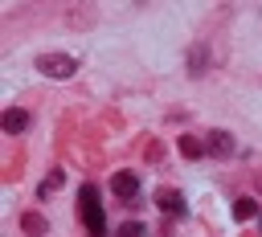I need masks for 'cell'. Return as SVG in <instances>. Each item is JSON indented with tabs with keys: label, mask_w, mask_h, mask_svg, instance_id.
I'll return each mask as SVG.
<instances>
[{
	"label": "cell",
	"mask_w": 262,
	"mask_h": 237,
	"mask_svg": "<svg viewBox=\"0 0 262 237\" xmlns=\"http://www.w3.org/2000/svg\"><path fill=\"white\" fill-rule=\"evenodd\" d=\"M82 204H78V212H82V225L90 229V237H102L106 233V217H102V204H98V188L94 184H82Z\"/></svg>",
	"instance_id": "1"
},
{
	"label": "cell",
	"mask_w": 262,
	"mask_h": 237,
	"mask_svg": "<svg viewBox=\"0 0 262 237\" xmlns=\"http://www.w3.org/2000/svg\"><path fill=\"white\" fill-rule=\"evenodd\" d=\"M37 69L45 74V78H74V69H78V61L70 57V53H41L37 57Z\"/></svg>",
	"instance_id": "2"
},
{
	"label": "cell",
	"mask_w": 262,
	"mask_h": 237,
	"mask_svg": "<svg viewBox=\"0 0 262 237\" xmlns=\"http://www.w3.org/2000/svg\"><path fill=\"white\" fill-rule=\"evenodd\" d=\"M111 192H115L119 200L135 204V196H139V176H135V172H115V176H111Z\"/></svg>",
	"instance_id": "3"
},
{
	"label": "cell",
	"mask_w": 262,
	"mask_h": 237,
	"mask_svg": "<svg viewBox=\"0 0 262 237\" xmlns=\"http://www.w3.org/2000/svg\"><path fill=\"white\" fill-rule=\"evenodd\" d=\"M205 147H209V155H217V159H229V155L237 151V143H233L229 131H209V135H205Z\"/></svg>",
	"instance_id": "4"
},
{
	"label": "cell",
	"mask_w": 262,
	"mask_h": 237,
	"mask_svg": "<svg viewBox=\"0 0 262 237\" xmlns=\"http://www.w3.org/2000/svg\"><path fill=\"white\" fill-rule=\"evenodd\" d=\"M156 204H160L164 212H172V217L184 212V196H180L176 188H160V192H156Z\"/></svg>",
	"instance_id": "5"
},
{
	"label": "cell",
	"mask_w": 262,
	"mask_h": 237,
	"mask_svg": "<svg viewBox=\"0 0 262 237\" xmlns=\"http://www.w3.org/2000/svg\"><path fill=\"white\" fill-rule=\"evenodd\" d=\"M4 131H8V135H25V131H29V114H25L20 106H8V110H4Z\"/></svg>",
	"instance_id": "6"
},
{
	"label": "cell",
	"mask_w": 262,
	"mask_h": 237,
	"mask_svg": "<svg viewBox=\"0 0 262 237\" xmlns=\"http://www.w3.org/2000/svg\"><path fill=\"white\" fill-rule=\"evenodd\" d=\"M176 147H180V155H184V159H201V155L209 151V147H205V139H196V135H180V139H176Z\"/></svg>",
	"instance_id": "7"
},
{
	"label": "cell",
	"mask_w": 262,
	"mask_h": 237,
	"mask_svg": "<svg viewBox=\"0 0 262 237\" xmlns=\"http://www.w3.org/2000/svg\"><path fill=\"white\" fill-rule=\"evenodd\" d=\"M20 229H25L29 237H41V233L49 229V221H45L41 212H25V217H20Z\"/></svg>",
	"instance_id": "8"
},
{
	"label": "cell",
	"mask_w": 262,
	"mask_h": 237,
	"mask_svg": "<svg viewBox=\"0 0 262 237\" xmlns=\"http://www.w3.org/2000/svg\"><path fill=\"white\" fill-rule=\"evenodd\" d=\"M254 217H258V200H250V196L233 200V221H254Z\"/></svg>",
	"instance_id": "9"
},
{
	"label": "cell",
	"mask_w": 262,
	"mask_h": 237,
	"mask_svg": "<svg viewBox=\"0 0 262 237\" xmlns=\"http://www.w3.org/2000/svg\"><path fill=\"white\" fill-rule=\"evenodd\" d=\"M205 61H209V53H205V49H192V57H188V74L201 78V74H205Z\"/></svg>",
	"instance_id": "10"
},
{
	"label": "cell",
	"mask_w": 262,
	"mask_h": 237,
	"mask_svg": "<svg viewBox=\"0 0 262 237\" xmlns=\"http://www.w3.org/2000/svg\"><path fill=\"white\" fill-rule=\"evenodd\" d=\"M119 237H147V229H143V221H123Z\"/></svg>",
	"instance_id": "11"
},
{
	"label": "cell",
	"mask_w": 262,
	"mask_h": 237,
	"mask_svg": "<svg viewBox=\"0 0 262 237\" xmlns=\"http://www.w3.org/2000/svg\"><path fill=\"white\" fill-rule=\"evenodd\" d=\"M57 184H61V172H57V168H53V172H49V176H45V184H41V188H37V196H49V192H53V188H57Z\"/></svg>",
	"instance_id": "12"
}]
</instances>
